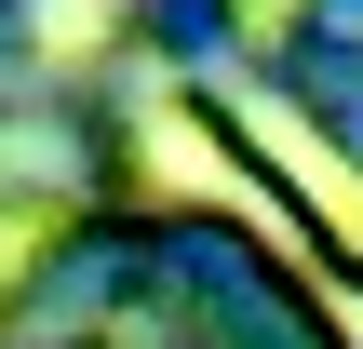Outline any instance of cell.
Returning a JSON list of instances; mask_svg holds the SVG:
<instances>
[{
	"instance_id": "7a4b0ae2",
	"label": "cell",
	"mask_w": 363,
	"mask_h": 349,
	"mask_svg": "<svg viewBox=\"0 0 363 349\" xmlns=\"http://www.w3.org/2000/svg\"><path fill=\"white\" fill-rule=\"evenodd\" d=\"M148 161H162V175H175V188H202V202H256V188H242V175H229V161H216V148H202V135H189V121H175V108H162V121H148Z\"/></svg>"
},
{
	"instance_id": "6da1fadb",
	"label": "cell",
	"mask_w": 363,
	"mask_h": 349,
	"mask_svg": "<svg viewBox=\"0 0 363 349\" xmlns=\"http://www.w3.org/2000/svg\"><path fill=\"white\" fill-rule=\"evenodd\" d=\"M256 135H269V148H283V175L323 202V229H337V242H363V188H350V161H337V148H323L296 108H256Z\"/></svg>"
}]
</instances>
